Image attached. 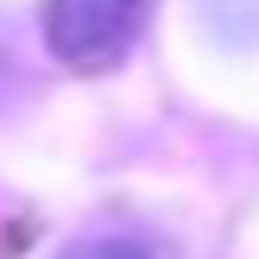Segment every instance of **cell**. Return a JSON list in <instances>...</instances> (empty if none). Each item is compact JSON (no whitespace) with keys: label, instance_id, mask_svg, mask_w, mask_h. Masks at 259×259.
I'll return each mask as SVG.
<instances>
[{"label":"cell","instance_id":"cell-2","mask_svg":"<svg viewBox=\"0 0 259 259\" xmlns=\"http://www.w3.org/2000/svg\"><path fill=\"white\" fill-rule=\"evenodd\" d=\"M57 259H164V253L139 234H89V240H70Z\"/></svg>","mask_w":259,"mask_h":259},{"label":"cell","instance_id":"cell-1","mask_svg":"<svg viewBox=\"0 0 259 259\" xmlns=\"http://www.w3.org/2000/svg\"><path fill=\"white\" fill-rule=\"evenodd\" d=\"M152 0H45V45L70 70H114L146 32Z\"/></svg>","mask_w":259,"mask_h":259}]
</instances>
